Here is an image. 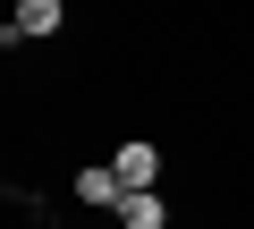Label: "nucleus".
Listing matches in <instances>:
<instances>
[{"instance_id":"2","label":"nucleus","mask_w":254,"mask_h":229,"mask_svg":"<svg viewBox=\"0 0 254 229\" xmlns=\"http://www.w3.org/2000/svg\"><path fill=\"white\" fill-rule=\"evenodd\" d=\"M60 0H17V17H9V43H43V34H60Z\"/></svg>"},{"instance_id":"4","label":"nucleus","mask_w":254,"mask_h":229,"mask_svg":"<svg viewBox=\"0 0 254 229\" xmlns=\"http://www.w3.org/2000/svg\"><path fill=\"white\" fill-rule=\"evenodd\" d=\"M119 221H127V229H170V204H161V195H127Z\"/></svg>"},{"instance_id":"3","label":"nucleus","mask_w":254,"mask_h":229,"mask_svg":"<svg viewBox=\"0 0 254 229\" xmlns=\"http://www.w3.org/2000/svg\"><path fill=\"white\" fill-rule=\"evenodd\" d=\"M76 204H110V212H119V204H127V187H119V170H110V161H93V170H76Z\"/></svg>"},{"instance_id":"1","label":"nucleus","mask_w":254,"mask_h":229,"mask_svg":"<svg viewBox=\"0 0 254 229\" xmlns=\"http://www.w3.org/2000/svg\"><path fill=\"white\" fill-rule=\"evenodd\" d=\"M110 170H119V187H127V195H153V178H161V153H153V136H127Z\"/></svg>"}]
</instances>
